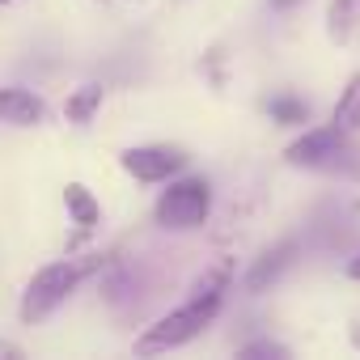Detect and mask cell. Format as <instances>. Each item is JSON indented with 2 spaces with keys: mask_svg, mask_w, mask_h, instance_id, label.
Returning <instances> with one entry per match:
<instances>
[{
  "mask_svg": "<svg viewBox=\"0 0 360 360\" xmlns=\"http://www.w3.org/2000/svg\"><path fill=\"white\" fill-rule=\"evenodd\" d=\"M221 301L225 292H195L187 305H178L169 309L165 318H157L153 326H144L131 343L136 356H161V352H174V347H183L191 343L195 335H204V326L221 314Z\"/></svg>",
  "mask_w": 360,
  "mask_h": 360,
  "instance_id": "1",
  "label": "cell"
},
{
  "mask_svg": "<svg viewBox=\"0 0 360 360\" xmlns=\"http://www.w3.org/2000/svg\"><path fill=\"white\" fill-rule=\"evenodd\" d=\"M288 165L297 169H318V174H343V178H360V153L347 144V131H339L335 123L326 127H309L305 136H297L284 153Z\"/></svg>",
  "mask_w": 360,
  "mask_h": 360,
  "instance_id": "2",
  "label": "cell"
},
{
  "mask_svg": "<svg viewBox=\"0 0 360 360\" xmlns=\"http://www.w3.org/2000/svg\"><path fill=\"white\" fill-rule=\"evenodd\" d=\"M212 212V183L208 178H178L169 191H161L153 217L165 229H200Z\"/></svg>",
  "mask_w": 360,
  "mask_h": 360,
  "instance_id": "3",
  "label": "cell"
},
{
  "mask_svg": "<svg viewBox=\"0 0 360 360\" xmlns=\"http://www.w3.org/2000/svg\"><path fill=\"white\" fill-rule=\"evenodd\" d=\"M81 284V267L77 263H47L30 276L26 292H22V322H43L51 318L68 297L72 288Z\"/></svg>",
  "mask_w": 360,
  "mask_h": 360,
  "instance_id": "4",
  "label": "cell"
},
{
  "mask_svg": "<svg viewBox=\"0 0 360 360\" xmlns=\"http://www.w3.org/2000/svg\"><path fill=\"white\" fill-rule=\"evenodd\" d=\"M119 165L136 178V183H169V178L187 165V148L178 144H136L119 153Z\"/></svg>",
  "mask_w": 360,
  "mask_h": 360,
  "instance_id": "5",
  "label": "cell"
},
{
  "mask_svg": "<svg viewBox=\"0 0 360 360\" xmlns=\"http://www.w3.org/2000/svg\"><path fill=\"white\" fill-rule=\"evenodd\" d=\"M297 255H301V242H297V238H284V242L267 246V250L250 263V271H246L242 288H246V292H267V288H271V284H280V276L297 263Z\"/></svg>",
  "mask_w": 360,
  "mask_h": 360,
  "instance_id": "6",
  "label": "cell"
},
{
  "mask_svg": "<svg viewBox=\"0 0 360 360\" xmlns=\"http://www.w3.org/2000/svg\"><path fill=\"white\" fill-rule=\"evenodd\" d=\"M47 119V106L39 94L22 89V85H5L0 89V123L9 127H39Z\"/></svg>",
  "mask_w": 360,
  "mask_h": 360,
  "instance_id": "7",
  "label": "cell"
},
{
  "mask_svg": "<svg viewBox=\"0 0 360 360\" xmlns=\"http://www.w3.org/2000/svg\"><path fill=\"white\" fill-rule=\"evenodd\" d=\"M140 288H144V280H140V271H136L131 263H115L110 276L102 280V297H106V305H110L115 314L140 309V301H144V297H136Z\"/></svg>",
  "mask_w": 360,
  "mask_h": 360,
  "instance_id": "8",
  "label": "cell"
},
{
  "mask_svg": "<svg viewBox=\"0 0 360 360\" xmlns=\"http://www.w3.org/2000/svg\"><path fill=\"white\" fill-rule=\"evenodd\" d=\"M64 208H68V217H72V225L81 233H94L98 221H102V204L94 200V191L85 183H68L64 187Z\"/></svg>",
  "mask_w": 360,
  "mask_h": 360,
  "instance_id": "9",
  "label": "cell"
},
{
  "mask_svg": "<svg viewBox=\"0 0 360 360\" xmlns=\"http://www.w3.org/2000/svg\"><path fill=\"white\" fill-rule=\"evenodd\" d=\"M326 30L335 43H356L360 39V0H330Z\"/></svg>",
  "mask_w": 360,
  "mask_h": 360,
  "instance_id": "10",
  "label": "cell"
},
{
  "mask_svg": "<svg viewBox=\"0 0 360 360\" xmlns=\"http://www.w3.org/2000/svg\"><path fill=\"white\" fill-rule=\"evenodd\" d=\"M102 98H106V85H98V81H89V85H81L68 102H64V119L68 123H89L94 115H98V106H102Z\"/></svg>",
  "mask_w": 360,
  "mask_h": 360,
  "instance_id": "11",
  "label": "cell"
},
{
  "mask_svg": "<svg viewBox=\"0 0 360 360\" xmlns=\"http://www.w3.org/2000/svg\"><path fill=\"white\" fill-rule=\"evenodd\" d=\"M330 123L339 127V131H347V136H356L360 131V72L347 81V89L339 94V102H335V110H330Z\"/></svg>",
  "mask_w": 360,
  "mask_h": 360,
  "instance_id": "12",
  "label": "cell"
},
{
  "mask_svg": "<svg viewBox=\"0 0 360 360\" xmlns=\"http://www.w3.org/2000/svg\"><path fill=\"white\" fill-rule=\"evenodd\" d=\"M267 115H271V123H280V127H301V123H309V106H305L301 98H292V94H276V98L267 102Z\"/></svg>",
  "mask_w": 360,
  "mask_h": 360,
  "instance_id": "13",
  "label": "cell"
},
{
  "mask_svg": "<svg viewBox=\"0 0 360 360\" xmlns=\"http://www.w3.org/2000/svg\"><path fill=\"white\" fill-rule=\"evenodd\" d=\"M238 356H242V360H288L292 352H288L284 343H276V339H255V343H242Z\"/></svg>",
  "mask_w": 360,
  "mask_h": 360,
  "instance_id": "14",
  "label": "cell"
},
{
  "mask_svg": "<svg viewBox=\"0 0 360 360\" xmlns=\"http://www.w3.org/2000/svg\"><path fill=\"white\" fill-rule=\"evenodd\" d=\"M0 356H18V360H22V356H26V352H22V347H18V343H9V339H0Z\"/></svg>",
  "mask_w": 360,
  "mask_h": 360,
  "instance_id": "15",
  "label": "cell"
},
{
  "mask_svg": "<svg viewBox=\"0 0 360 360\" xmlns=\"http://www.w3.org/2000/svg\"><path fill=\"white\" fill-rule=\"evenodd\" d=\"M267 5H271L276 13H288V9H297V5H301V0H267Z\"/></svg>",
  "mask_w": 360,
  "mask_h": 360,
  "instance_id": "16",
  "label": "cell"
},
{
  "mask_svg": "<svg viewBox=\"0 0 360 360\" xmlns=\"http://www.w3.org/2000/svg\"><path fill=\"white\" fill-rule=\"evenodd\" d=\"M347 276H352V280H360V255H356V259L347 263Z\"/></svg>",
  "mask_w": 360,
  "mask_h": 360,
  "instance_id": "17",
  "label": "cell"
},
{
  "mask_svg": "<svg viewBox=\"0 0 360 360\" xmlns=\"http://www.w3.org/2000/svg\"><path fill=\"white\" fill-rule=\"evenodd\" d=\"M0 5H9V0H0Z\"/></svg>",
  "mask_w": 360,
  "mask_h": 360,
  "instance_id": "18",
  "label": "cell"
}]
</instances>
